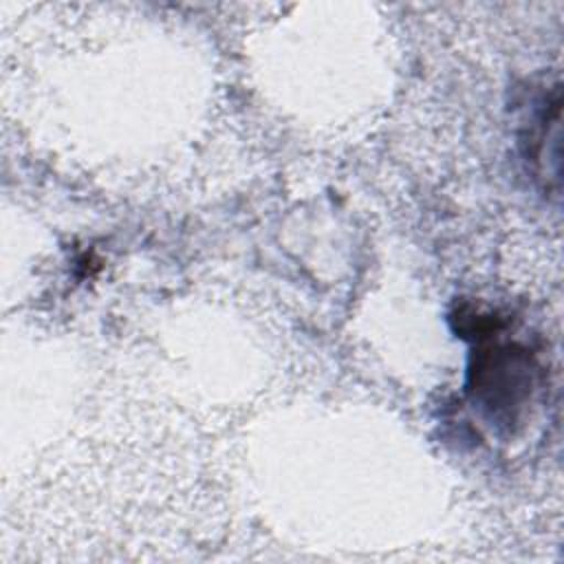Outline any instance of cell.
Instances as JSON below:
<instances>
[{
    "mask_svg": "<svg viewBox=\"0 0 564 564\" xmlns=\"http://www.w3.org/2000/svg\"><path fill=\"white\" fill-rule=\"evenodd\" d=\"M531 359L524 350H516V346H489L478 350L476 366L471 368V390L491 419L511 425L531 399Z\"/></svg>",
    "mask_w": 564,
    "mask_h": 564,
    "instance_id": "6da1fadb",
    "label": "cell"
}]
</instances>
